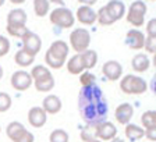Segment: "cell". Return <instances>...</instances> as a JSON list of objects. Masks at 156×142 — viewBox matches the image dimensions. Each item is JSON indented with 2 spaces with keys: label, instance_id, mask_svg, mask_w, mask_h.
<instances>
[{
  "label": "cell",
  "instance_id": "obj_29",
  "mask_svg": "<svg viewBox=\"0 0 156 142\" xmlns=\"http://www.w3.org/2000/svg\"><path fill=\"white\" fill-rule=\"evenodd\" d=\"M6 31L10 36H14V38H20L23 39V36L28 32L29 29L27 28V25L24 27H13V25H6Z\"/></svg>",
  "mask_w": 156,
  "mask_h": 142
},
{
  "label": "cell",
  "instance_id": "obj_24",
  "mask_svg": "<svg viewBox=\"0 0 156 142\" xmlns=\"http://www.w3.org/2000/svg\"><path fill=\"white\" fill-rule=\"evenodd\" d=\"M124 134H126V137L130 139V141L135 142L145 137V130H144L142 127L136 126V124H127L126 130H124Z\"/></svg>",
  "mask_w": 156,
  "mask_h": 142
},
{
  "label": "cell",
  "instance_id": "obj_23",
  "mask_svg": "<svg viewBox=\"0 0 156 142\" xmlns=\"http://www.w3.org/2000/svg\"><path fill=\"white\" fill-rule=\"evenodd\" d=\"M81 55V59H82V64H84V68L85 71H89L91 68H94L98 63V53L96 50L94 49H88L85 52L80 53Z\"/></svg>",
  "mask_w": 156,
  "mask_h": 142
},
{
  "label": "cell",
  "instance_id": "obj_12",
  "mask_svg": "<svg viewBox=\"0 0 156 142\" xmlns=\"http://www.w3.org/2000/svg\"><path fill=\"white\" fill-rule=\"evenodd\" d=\"M48 120V114L41 106L31 107L28 112V123L34 127V128H41L46 124Z\"/></svg>",
  "mask_w": 156,
  "mask_h": 142
},
{
  "label": "cell",
  "instance_id": "obj_14",
  "mask_svg": "<svg viewBox=\"0 0 156 142\" xmlns=\"http://www.w3.org/2000/svg\"><path fill=\"white\" fill-rule=\"evenodd\" d=\"M77 20L78 23L84 25H94L96 23V11L92 7L80 6L77 9Z\"/></svg>",
  "mask_w": 156,
  "mask_h": 142
},
{
  "label": "cell",
  "instance_id": "obj_33",
  "mask_svg": "<svg viewBox=\"0 0 156 142\" xmlns=\"http://www.w3.org/2000/svg\"><path fill=\"white\" fill-rule=\"evenodd\" d=\"M144 49L151 55H156V36H146Z\"/></svg>",
  "mask_w": 156,
  "mask_h": 142
},
{
  "label": "cell",
  "instance_id": "obj_41",
  "mask_svg": "<svg viewBox=\"0 0 156 142\" xmlns=\"http://www.w3.org/2000/svg\"><path fill=\"white\" fill-rule=\"evenodd\" d=\"M110 142H124V141H123V139H120V138H117V137H116V138H114V139H112Z\"/></svg>",
  "mask_w": 156,
  "mask_h": 142
},
{
  "label": "cell",
  "instance_id": "obj_43",
  "mask_svg": "<svg viewBox=\"0 0 156 142\" xmlns=\"http://www.w3.org/2000/svg\"><path fill=\"white\" fill-rule=\"evenodd\" d=\"M89 142H102V141H99V139H94V141H89Z\"/></svg>",
  "mask_w": 156,
  "mask_h": 142
},
{
  "label": "cell",
  "instance_id": "obj_30",
  "mask_svg": "<svg viewBox=\"0 0 156 142\" xmlns=\"http://www.w3.org/2000/svg\"><path fill=\"white\" fill-rule=\"evenodd\" d=\"M80 82H81V87L85 88V87H91V85L96 84V78L92 73L89 71H84L82 74H80Z\"/></svg>",
  "mask_w": 156,
  "mask_h": 142
},
{
  "label": "cell",
  "instance_id": "obj_1",
  "mask_svg": "<svg viewBox=\"0 0 156 142\" xmlns=\"http://www.w3.org/2000/svg\"><path fill=\"white\" fill-rule=\"evenodd\" d=\"M78 110L87 126L94 127L106 120L109 106L99 85L94 84L91 87L81 88L78 95Z\"/></svg>",
  "mask_w": 156,
  "mask_h": 142
},
{
  "label": "cell",
  "instance_id": "obj_42",
  "mask_svg": "<svg viewBox=\"0 0 156 142\" xmlns=\"http://www.w3.org/2000/svg\"><path fill=\"white\" fill-rule=\"evenodd\" d=\"M3 4H4V0H0V7L3 6Z\"/></svg>",
  "mask_w": 156,
  "mask_h": 142
},
{
  "label": "cell",
  "instance_id": "obj_26",
  "mask_svg": "<svg viewBox=\"0 0 156 142\" xmlns=\"http://www.w3.org/2000/svg\"><path fill=\"white\" fill-rule=\"evenodd\" d=\"M96 21L99 25L102 27H107V25H113L114 24V20L112 18V16L109 14L106 7H101L99 11H96Z\"/></svg>",
  "mask_w": 156,
  "mask_h": 142
},
{
  "label": "cell",
  "instance_id": "obj_35",
  "mask_svg": "<svg viewBox=\"0 0 156 142\" xmlns=\"http://www.w3.org/2000/svg\"><path fill=\"white\" fill-rule=\"evenodd\" d=\"M146 36H156V18H151L146 23Z\"/></svg>",
  "mask_w": 156,
  "mask_h": 142
},
{
  "label": "cell",
  "instance_id": "obj_9",
  "mask_svg": "<svg viewBox=\"0 0 156 142\" xmlns=\"http://www.w3.org/2000/svg\"><path fill=\"white\" fill-rule=\"evenodd\" d=\"M23 49L27 50L28 53L36 56L41 52V48H42V39L39 38V35H36L32 31H28L25 35L23 36Z\"/></svg>",
  "mask_w": 156,
  "mask_h": 142
},
{
  "label": "cell",
  "instance_id": "obj_37",
  "mask_svg": "<svg viewBox=\"0 0 156 142\" xmlns=\"http://www.w3.org/2000/svg\"><path fill=\"white\" fill-rule=\"evenodd\" d=\"M145 137L149 139L151 142L156 141V130H145Z\"/></svg>",
  "mask_w": 156,
  "mask_h": 142
},
{
  "label": "cell",
  "instance_id": "obj_27",
  "mask_svg": "<svg viewBox=\"0 0 156 142\" xmlns=\"http://www.w3.org/2000/svg\"><path fill=\"white\" fill-rule=\"evenodd\" d=\"M34 11L38 17H45L50 10V2L49 0H34Z\"/></svg>",
  "mask_w": 156,
  "mask_h": 142
},
{
  "label": "cell",
  "instance_id": "obj_17",
  "mask_svg": "<svg viewBox=\"0 0 156 142\" xmlns=\"http://www.w3.org/2000/svg\"><path fill=\"white\" fill-rule=\"evenodd\" d=\"M34 85H35V89L38 92H49V91H52L55 88V78H53L52 73H48L42 77L35 78Z\"/></svg>",
  "mask_w": 156,
  "mask_h": 142
},
{
  "label": "cell",
  "instance_id": "obj_32",
  "mask_svg": "<svg viewBox=\"0 0 156 142\" xmlns=\"http://www.w3.org/2000/svg\"><path fill=\"white\" fill-rule=\"evenodd\" d=\"M48 73H50V70H49L46 66L38 64V66H35V67H32V70H31L29 75H31L32 80H35V78H38V77H42V75L48 74Z\"/></svg>",
  "mask_w": 156,
  "mask_h": 142
},
{
  "label": "cell",
  "instance_id": "obj_38",
  "mask_svg": "<svg viewBox=\"0 0 156 142\" xmlns=\"http://www.w3.org/2000/svg\"><path fill=\"white\" fill-rule=\"evenodd\" d=\"M81 6H88V7H92L95 3H96V0H78Z\"/></svg>",
  "mask_w": 156,
  "mask_h": 142
},
{
  "label": "cell",
  "instance_id": "obj_5",
  "mask_svg": "<svg viewBox=\"0 0 156 142\" xmlns=\"http://www.w3.org/2000/svg\"><path fill=\"white\" fill-rule=\"evenodd\" d=\"M148 11V6L144 2H133L128 7V11H126V20L127 23L131 24L133 27L140 28L145 24V16Z\"/></svg>",
  "mask_w": 156,
  "mask_h": 142
},
{
  "label": "cell",
  "instance_id": "obj_36",
  "mask_svg": "<svg viewBox=\"0 0 156 142\" xmlns=\"http://www.w3.org/2000/svg\"><path fill=\"white\" fill-rule=\"evenodd\" d=\"M81 139L84 142H89V141L96 139V138H95V131H89V130H88V127H87L85 130H82V131H81Z\"/></svg>",
  "mask_w": 156,
  "mask_h": 142
},
{
  "label": "cell",
  "instance_id": "obj_10",
  "mask_svg": "<svg viewBox=\"0 0 156 142\" xmlns=\"http://www.w3.org/2000/svg\"><path fill=\"white\" fill-rule=\"evenodd\" d=\"M102 73L109 81H117L120 80L123 74V66L117 60H107L102 66Z\"/></svg>",
  "mask_w": 156,
  "mask_h": 142
},
{
  "label": "cell",
  "instance_id": "obj_28",
  "mask_svg": "<svg viewBox=\"0 0 156 142\" xmlns=\"http://www.w3.org/2000/svg\"><path fill=\"white\" fill-rule=\"evenodd\" d=\"M68 141H70L68 133L62 128L55 130V131H52L50 135H49V142H68Z\"/></svg>",
  "mask_w": 156,
  "mask_h": 142
},
{
  "label": "cell",
  "instance_id": "obj_40",
  "mask_svg": "<svg viewBox=\"0 0 156 142\" xmlns=\"http://www.w3.org/2000/svg\"><path fill=\"white\" fill-rule=\"evenodd\" d=\"M3 75H4V70H3V67L0 66V80L3 78Z\"/></svg>",
  "mask_w": 156,
  "mask_h": 142
},
{
  "label": "cell",
  "instance_id": "obj_21",
  "mask_svg": "<svg viewBox=\"0 0 156 142\" xmlns=\"http://www.w3.org/2000/svg\"><path fill=\"white\" fill-rule=\"evenodd\" d=\"M25 130L27 128L24 127V124H21L20 121H11V123H9V126L6 127V134L11 142H18L21 134H23Z\"/></svg>",
  "mask_w": 156,
  "mask_h": 142
},
{
  "label": "cell",
  "instance_id": "obj_2",
  "mask_svg": "<svg viewBox=\"0 0 156 142\" xmlns=\"http://www.w3.org/2000/svg\"><path fill=\"white\" fill-rule=\"evenodd\" d=\"M70 52V46L64 42V41H55L52 45L49 46V49L45 53V62L48 67L58 70L66 64V59Z\"/></svg>",
  "mask_w": 156,
  "mask_h": 142
},
{
  "label": "cell",
  "instance_id": "obj_15",
  "mask_svg": "<svg viewBox=\"0 0 156 142\" xmlns=\"http://www.w3.org/2000/svg\"><path fill=\"white\" fill-rule=\"evenodd\" d=\"M41 107L46 112V114H57L58 112L62 110L63 105L57 95H48V96L43 99Z\"/></svg>",
  "mask_w": 156,
  "mask_h": 142
},
{
  "label": "cell",
  "instance_id": "obj_22",
  "mask_svg": "<svg viewBox=\"0 0 156 142\" xmlns=\"http://www.w3.org/2000/svg\"><path fill=\"white\" fill-rule=\"evenodd\" d=\"M14 62H16V64L18 67H29L35 62V56L28 53L24 49H20L18 52L16 53V56H14Z\"/></svg>",
  "mask_w": 156,
  "mask_h": 142
},
{
  "label": "cell",
  "instance_id": "obj_4",
  "mask_svg": "<svg viewBox=\"0 0 156 142\" xmlns=\"http://www.w3.org/2000/svg\"><path fill=\"white\" fill-rule=\"evenodd\" d=\"M49 20H50V23L53 25L63 29H68L74 25L75 16L70 9L63 6V7H56L55 10H52L49 13Z\"/></svg>",
  "mask_w": 156,
  "mask_h": 142
},
{
  "label": "cell",
  "instance_id": "obj_44",
  "mask_svg": "<svg viewBox=\"0 0 156 142\" xmlns=\"http://www.w3.org/2000/svg\"><path fill=\"white\" fill-rule=\"evenodd\" d=\"M0 134H2V128H0Z\"/></svg>",
  "mask_w": 156,
  "mask_h": 142
},
{
  "label": "cell",
  "instance_id": "obj_34",
  "mask_svg": "<svg viewBox=\"0 0 156 142\" xmlns=\"http://www.w3.org/2000/svg\"><path fill=\"white\" fill-rule=\"evenodd\" d=\"M10 52V41L7 36L0 35V57L6 56Z\"/></svg>",
  "mask_w": 156,
  "mask_h": 142
},
{
  "label": "cell",
  "instance_id": "obj_8",
  "mask_svg": "<svg viewBox=\"0 0 156 142\" xmlns=\"http://www.w3.org/2000/svg\"><path fill=\"white\" fill-rule=\"evenodd\" d=\"M10 82H11V87L16 91H27L29 89V87L32 85V78L29 75L28 71L25 70H18L16 73H13L11 78H10Z\"/></svg>",
  "mask_w": 156,
  "mask_h": 142
},
{
  "label": "cell",
  "instance_id": "obj_20",
  "mask_svg": "<svg viewBox=\"0 0 156 142\" xmlns=\"http://www.w3.org/2000/svg\"><path fill=\"white\" fill-rule=\"evenodd\" d=\"M67 71L70 73V74L73 75H80L82 74L85 71L84 68V64H82V59H81V55L80 53H75L73 57L68 59V62H67Z\"/></svg>",
  "mask_w": 156,
  "mask_h": 142
},
{
  "label": "cell",
  "instance_id": "obj_19",
  "mask_svg": "<svg viewBox=\"0 0 156 142\" xmlns=\"http://www.w3.org/2000/svg\"><path fill=\"white\" fill-rule=\"evenodd\" d=\"M109 11V14L112 16V18L114 20V23L121 20L126 16V4L123 2H119V0H113V2H109V3L105 6Z\"/></svg>",
  "mask_w": 156,
  "mask_h": 142
},
{
  "label": "cell",
  "instance_id": "obj_6",
  "mask_svg": "<svg viewBox=\"0 0 156 142\" xmlns=\"http://www.w3.org/2000/svg\"><path fill=\"white\" fill-rule=\"evenodd\" d=\"M91 45V34L87 28H75L70 34V46L75 53H82L89 49Z\"/></svg>",
  "mask_w": 156,
  "mask_h": 142
},
{
  "label": "cell",
  "instance_id": "obj_3",
  "mask_svg": "<svg viewBox=\"0 0 156 142\" xmlns=\"http://www.w3.org/2000/svg\"><path fill=\"white\" fill-rule=\"evenodd\" d=\"M120 89L126 95H142L148 91V84L140 75L127 74L120 80Z\"/></svg>",
  "mask_w": 156,
  "mask_h": 142
},
{
  "label": "cell",
  "instance_id": "obj_16",
  "mask_svg": "<svg viewBox=\"0 0 156 142\" xmlns=\"http://www.w3.org/2000/svg\"><path fill=\"white\" fill-rule=\"evenodd\" d=\"M28 16L23 9H13L7 14V25L13 27H24L27 25Z\"/></svg>",
  "mask_w": 156,
  "mask_h": 142
},
{
  "label": "cell",
  "instance_id": "obj_11",
  "mask_svg": "<svg viewBox=\"0 0 156 142\" xmlns=\"http://www.w3.org/2000/svg\"><path fill=\"white\" fill-rule=\"evenodd\" d=\"M133 116H134V107H133V105H130V103H121L114 110L116 121L119 124H123V126L130 124Z\"/></svg>",
  "mask_w": 156,
  "mask_h": 142
},
{
  "label": "cell",
  "instance_id": "obj_13",
  "mask_svg": "<svg viewBox=\"0 0 156 142\" xmlns=\"http://www.w3.org/2000/svg\"><path fill=\"white\" fill-rule=\"evenodd\" d=\"M145 38L146 36L140 29H130L126 35V43L133 50H141V49H144Z\"/></svg>",
  "mask_w": 156,
  "mask_h": 142
},
{
  "label": "cell",
  "instance_id": "obj_18",
  "mask_svg": "<svg viewBox=\"0 0 156 142\" xmlns=\"http://www.w3.org/2000/svg\"><path fill=\"white\" fill-rule=\"evenodd\" d=\"M149 66H151V60H149V57H148V55H145V53H136L133 57V60H131V67H133V70L136 71V73H140V74L148 71Z\"/></svg>",
  "mask_w": 156,
  "mask_h": 142
},
{
  "label": "cell",
  "instance_id": "obj_25",
  "mask_svg": "<svg viewBox=\"0 0 156 142\" xmlns=\"http://www.w3.org/2000/svg\"><path fill=\"white\" fill-rule=\"evenodd\" d=\"M141 124L144 130H156V112L148 110L141 116Z\"/></svg>",
  "mask_w": 156,
  "mask_h": 142
},
{
  "label": "cell",
  "instance_id": "obj_39",
  "mask_svg": "<svg viewBox=\"0 0 156 142\" xmlns=\"http://www.w3.org/2000/svg\"><path fill=\"white\" fill-rule=\"evenodd\" d=\"M11 3H14V4H23L24 0H11Z\"/></svg>",
  "mask_w": 156,
  "mask_h": 142
},
{
  "label": "cell",
  "instance_id": "obj_7",
  "mask_svg": "<svg viewBox=\"0 0 156 142\" xmlns=\"http://www.w3.org/2000/svg\"><path fill=\"white\" fill-rule=\"evenodd\" d=\"M94 131H95V138L99 139V141L110 142L117 135L116 126L113 123H110V121H103V123H99L98 126H94Z\"/></svg>",
  "mask_w": 156,
  "mask_h": 142
},
{
  "label": "cell",
  "instance_id": "obj_31",
  "mask_svg": "<svg viewBox=\"0 0 156 142\" xmlns=\"http://www.w3.org/2000/svg\"><path fill=\"white\" fill-rule=\"evenodd\" d=\"M13 105V100L7 92H0V113H4L7 110H10Z\"/></svg>",
  "mask_w": 156,
  "mask_h": 142
}]
</instances>
